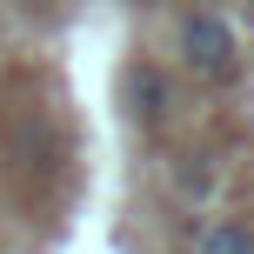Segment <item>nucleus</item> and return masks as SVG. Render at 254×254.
Returning <instances> with one entry per match:
<instances>
[{"label":"nucleus","mask_w":254,"mask_h":254,"mask_svg":"<svg viewBox=\"0 0 254 254\" xmlns=\"http://www.w3.org/2000/svg\"><path fill=\"white\" fill-rule=\"evenodd\" d=\"M181 61L194 67V74H207V80H228L234 74V27L221 20V13H188L181 20Z\"/></svg>","instance_id":"nucleus-1"},{"label":"nucleus","mask_w":254,"mask_h":254,"mask_svg":"<svg viewBox=\"0 0 254 254\" xmlns=\"http://www.w3.org/2000/svg\"><path fill=\"white\" fill-rule=\"evenodd\" d=\"M188 254H254V228L214 214V221H201V228L188 234Z\"/></svg>","instance_id":"nucleus-2"},{"label":"nucleus","mask_w":254,"mask_h":254,"mask_svg":"<svg viewBox=\"0 0 254 254\" xmlns=\"http://www.w3.org/2000/svg\"><path fill=\"white\" fill-rule=\"evenodd\" d=\"M127 94H134V114H147V121L167 114V80H161V67H134V74H127Z\"/></svg>","instance_id":"nucleus-3"},{"label":"nucleus","mask_w":254,"mask_h":254,"mask_svg":"<svg viewBox=\"0 0 254 254\" xmlns=\"http://www.w3.org/2000/svg\"><path fill=\"white\" fill-rule=\"evenodd\" d=\"M248 20H254V0H248Z\"/></svg>","instance_id":"nucleus-4"}]
</instances>
